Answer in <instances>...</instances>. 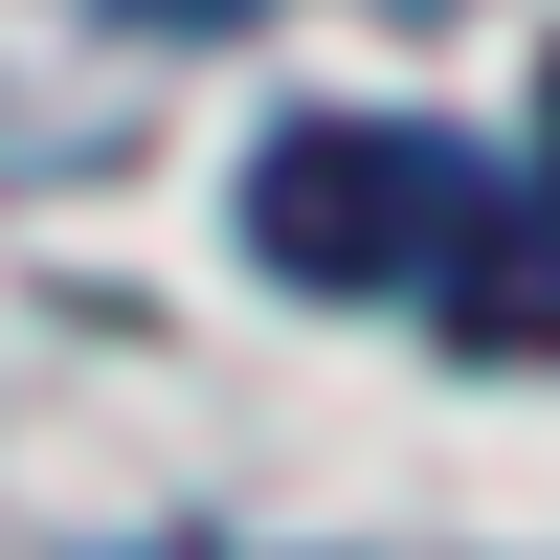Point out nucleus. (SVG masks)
<instances>
[{"label": "nucleus", "instance_id": "obj_2", "mask_svg": "<svg viewBox=\"0 0 560 560\" xmlns=\"http://www.w3.org/2000/svg\"><path fill=\"white\" fill-rule=\"evenodd\" d=\"M538 113H560V68H538ZM538 158H560V135H538Z\"/></svg>", "mask_w": 560, "mask_h": 560}, {"label": "nucleus", "instance_id": "obj_1", "mask_svg": "<svg viewBox=\"0 0 560 560\" xmlns=\"http://www.w3.org/2000/svg\"><path fill=\"white\" fill-rule=\"evenodd\" d=\"M135 23H247V0H135Z\"/></svg>", "mask_w": 560, "mask_h": 560}]
</instances>
